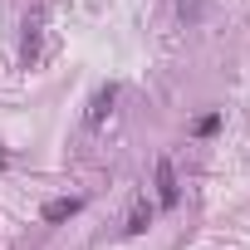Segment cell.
I'll use <instances>...</instances> for the list:
<instances>
[{"label":"cell","instance_id":"cell-6","mask_svg":"<svg viewBox=\"0 0 250 250\" xmlns=\"http://www.w3.org/2000/svg\"><path fill=\"white\" fill-rule=\"evenodd\" d=\"M216 128H221V118H216V113H206V118H201V123H196V133H201V138H211V133H216Z\"/></svg>","mask_w":250,"mask_h":250},{"label":"cell","instance_id":"cell-5","mask_svg":"<svg viewBox=\"0 0 250 250\" xmlns=\"http://www.w3.org/2000/svg\"><path fill=\"white\" fill-rule=\"evenodd\" d=\"M177 15H182L187 25H196V20L206 15V0H177Z\"/></svg>","mask_w":250,"mask_h":250},{"label":"cell","instance_id":"cell-3","mask_svg":"<svg viewBox=\"0 0 250 250\" xmlns=\"http://www.w3.org/2000/svg\"><path fill=\"white\" fill-rule=\"evenodd\" d=\"M152 226V206H147V196H138L133 201V211H128V226H123V230H128V235H143Z\"/></svg>","mask_w":250,"mask_h":250},{"label":"cell","instance_id":"cell-4","mask_svg":"<svg viewBox=\"0 0 250 250\" xmlns=\"http://www.w3.org/2000/svg\"><path fill=\"white\" fill-rule=\"evenodd\" d=\"M83 211V201L79 196H59V201H49L44 206V221H69V216H79Z\"/></svg>","mask_w":250,"mask_h":250},{"label":"cell","instance_id":"cell-2","mask_svg":"<svg viewBox=\"0 0 250 250\" xmlns=\"http://www.w3.org/2000/svg\"><path fill=\"white\" fill-rule=\"evenodd\" d=\"M177 196H182V187H177V172H172V162L162 157V162H157V201L172 211V206H177Z\"/></svg>","mask_w":250,"mask_h":250},{"label":"cell","instance_id":"cell-1","mask_svg":"<svg viewBox=\"0 0 250 250\" xmlns=\"http://www.w3.org/2000/svg\"><path fill=\"white\" fill-rule=\"evenodd\" d=\"M113 103H118V83H103V88L93 93V103H88L83 123H88V128H103V123H108V113H113Z\"/></svg>","mask_w":250,"mask_h":250}]
</instances>
